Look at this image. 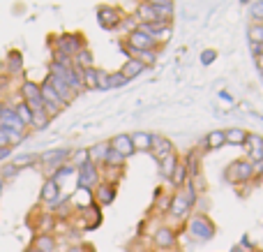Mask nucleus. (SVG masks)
<instances>
[{
    "mask_svg": "<svg viewBox=\"0 0 263 252\" xmlns=\"http://www.w3.org/2000/svg\"><path fill=\"white\" fill-rule=\"evenodd\" d=\"M187 234L196 241H213L217 234V227L210 220L205 213H194V215L187 218Z\"/></svg>",
    "mask_w": 263,
    "mask_h": 252,
    "instance_id": "obj_1",
    "label": "nucleus"
},
{
    "mask_svg": "<svg viewBox=\"0 0 263 252\" xmlns=\"http://www.w3.org/2000/svg\"><path fill=\"white\" fill-rule=\"evenodd\" d=\"M224 178L231 185H236V188H242V185H247L250 181H254V165H252L247 157L233 160L231 165L227 167V171H224Z\"/></svg>",
    "mask_w": 263,
    "mask_h": 252,
    "instance_id": "obj_2",
    "label": "nucleus"
},
{
    "mask_svg": "<svg viewBox=\"0 0 263 252\" xmlns=\"http://www.w3.org/2000/svg\"><path fill=\"white\" fill-rule=\"evenodd\" d=\"M100 183H102V169L97 165L88 162L81 169H77V190H88V192H92Z\"/></svg>",
    "mask_w": 263,
    "mask_h": 252,
    "instance_id": "obj_3",
    "label": "nucleus"
},
{
    "mask_svg": "<svg viewBox=\"0 0 263 252\" xmlns=\"http://www.w3.org/2000/svg\"><path fill=\"white\" fill-rule=\"evenodd\" d=\"M86 46V42H83V35H79V32H63V35L55 40V49L53 51H60V53L69 56V58H74V56L79 53V51Z\"/></svg>",
    "mask_w": 263,
    "mask_h": 252,
    "instance_id": "obj_4",
    "label": "nucleus"
},
{
    "mask_svg": "<svg viewBox=\"0 0 263 252\" xmlns=\"http://www.w3.org/2000/svg\"><path fill=\"white\" fill-rule=\"evenodd\" d=\"M153 243L157 250L168 252V250H176L178 248V229L168 225H162L153 231Z\"/></svg>",
    "mask_w": 263,
    "mask_h": 252,
    "instance_id": "obj_5",
    "label": "nucleus"
},
{
    "mask_svg": "<svg viewBox=\"0 0 263 252\" xmlns=\"http://www.w3.org/2000/svg\"><path fill=\"white\" fill-rule=\"evenodd\" d=\"M123 9L120 7H114V5H102L100 9H97V21H100V26L104 28V30H114V28H120V23H123Z\"/></svg>",
    "mask_w": 263,
    "mask_h": 252,
    "instance_id": "obj_6",
    "label": "nucleus"
},
{
    "mask_svg": "<svg viewBox=\"0 0 263 252\" xmlns=\"http://www.w3.org/2000/svg\"><path fill=\"white\" fill-rule=\"evenodd\" d=\"M21 97H23V104H28L30 106V111H40V109H44V100H42V88H40V83H35V81H23V86H21Z\"/></svg>",
    "mask_w": 263,
    "mask_h": 252,
    "instance_id": "obj_7",
    "label": "nucleus"
},
{
    "mask_svg": "<svg viewBox=\"0 0 263 252\" xmlns=\"http://www.w3.org/2000/svg\"><path fill=\"white\" fill-rule=\"evenodd\" d=\"M116 197H118V185L106 183V181H102V183L92 190V202H95L100 208L111 206V204L116 202Z\"/></svg>",
    "mask_w": 263,
    "mask_h": 252,
    "instance_id": "obj_8",
    "label": "nucleus"
},
{
    "mask_svg": "<svg viewBox=\"0 0 263 252\" xmlns=\"http://www.w3.org/2000/svg\"><path fill=\"white\" fill-rule=\"evenodd\" d=\"M79 220H81V229H86V231L97 229V227L102 225V208L92 202L90 206H86V208L79 211Z\"/></svg>",
    "mask_w": 263,
    "mask_h": 252,
    "instance_id": "obj_9",
    "label": "nucleus"
},
{
    "mask_svg": "<svg viewBox=\"0 0 263 252\" xmlns=\"http://www.w3.org/2000/svg\"><path fill=\"white\" fill-rule=\"evenodd\" d=\"M171 153H176V146L168 137L164 134H153V143H150V155L155 157L157 162H162L164 157H168Z\"/></svg>",
    "mask_w": 263,
    "mask_h": 252,
    "instance_id": "obj_10",
    "label": "nucleus"
},
{
    "mask_svg": "<svg viewBox=\"0 0 263 252\" xmlns=\"http://www.w3.org/2000/svg\"><path fill=\"white\" fill-rule=\"evenodd\" d=\"M125 44H127L129 49H134V51H157V42H155L150 35L141 32L139 28H136L134 32H129L127 40H125Z\"/></svg>",
    "mask_w": 263,
    "mask_h": 252,
    "instance_id": "obj_11",
    "label": "nucleus"
},
{
    "mask_svg": "<svg viewBox=\"0 0 263 252\" xmlns=\"http://www.w3.org/2000/svg\"><path fill=\"white\" fill-rule=\"evenodd\" d=\"M0 130H9V132H26V125L21 123V118L16 116L14 106H7L5 104L3 114H0Z\"/></svg>",
    "mask_w": 263,
    "mask_h": 252,
    "instance_id": "obj_12",
    "label": "nucleus"
},
{
    "mask_svg": "<svg viewBox=\"0 0 263 252\" xmlns=\"http://www.w3.org/2000/svg\"><path fill=\"white\" fill-rule=\"evenodd\" d=\"M58 248V239L53 234H35L32 243L23 252H55Z\"/></svg>",
    "mask_w": 263,
    "mask_h": 252,
    "instance_id": "obj_13",
    "label": "nucleus"
},
{
    "mask_svg": "<svg viewBox=\"0 0 263 252\" xmlns=\"http://www.w3.org/2000/svg\"><path fill=\"white\" fill-rule=\"evenodd\" d=\"M245 148H247V160H250L252 165H256V162L263 160V137L261 134H254V132L247 134Z\"/></svg>",
    "mask_w": 263,
    "mask_h": 252,
    "instance_id": "obj_14",
    "label": "nucleus"
},
{
    "mask_svg": "<svg viewBox=\"0 0 263 252\" xmlns=\"http://www.w3.org/2000/svg\"><path fill=\"white\" fill-rule=\"evenodd\" d=\"M60 197H63V194H60V185L55 183L53 178H46V181H44V185H42L40 202H42V204H49V208H51Z\"/></svg>",
    "mask_w": 263,
    "mask_h": 252,
    "instance_id": "obj_15",
    "label": "nucleus"
},
{
    "mask_svg": "<svg viewBox=\"0 0 263 252\" xmlns=\"http://www.w3.org/2000/svg\"><path fill=\"white\" fill-rule=\"evenodd\" d=\"M109 146L114 148L116 153H120V155L127 160V157L134 155V146H132V139H129V134H116L114 139H109Z\"/></svg>",
    "mask_w": 263,
    "mask_h": 252,
    "instance_id": "obj_16",
    "label": "nucleus"
},
{
    "mask_svg": "<svg viewBox=\"0 0 263 252\" xmlns=\"http://www.w3.org/2000/svg\"><path fill=\"white\" fill-rule=\"evenodd\" d=\"M49 81H51V86H53V91L58 93V97L63 100V104H65V106L72 104V100L77 97V93H74L72 88H69L60 77H53V74H49Z\"/></svg>",
    "mask_w": 263,
    "mask_h": 252,
    "instance_id": "obj_17",
    "label": "nucleus"
},
{
    "mask_svg": "<svg viewBox=\"0 0 263 252\" xmlns=\"http://www.w3.org/2000/svg\"><path fill=\"white\" fill-rule=\"evenodd\" d=\"M40 88H42V100H44V104H51V106H55V109H60V111L65 109L63 100H60V97H58V93L53 91V86H51L49 77H46L44 81L40 83Z\"/></svg>",
    "mask_w": 263,
    "mask_h": 252,
    "instance_id": "obj_18",
    "label": "nucleus"
},
{
    "mask_svg": "<svg viewBox=\"0 0 263 252\" xmlns=\"http://www.w3.org/2000/svg\"><path fill=\"white\" fill-rule=\"evenodd\" d=\"M222 146H227V132L224 130H213L210 134H205L203 139V148L205 151H219Z\"/></svg>",
    "mask_w": 263,
    "mask_h": 252,
    "instance_id": "obj_19",
    "label": "nucleus"
},
{
    "mask_svg": "<svg viewBox=\"0 0 263 252\" xmlns=\"http://www.w3.org/2000/svg\"><path fill=\"white\" fill-rule=\"evenodd\" d=\"M201 155H203V153L190 151V153L185 155V160H182V165H185V169H187V174H190V178H194V176L201 174Z\"/></svg>",
    "mask_w": 263,
    "mask_h": 252,
    "instance_id": "obj_20",
    "label": "nucleus"
},
{
    "mask_svg": "<svg viewBox=\"0 0 263 252\" xmlns=\"http://www.w3.org/2000/svg\"><path fill=\"white\" fill-rule=\"evenodd\" d=\"M129 139L136 153H150V143H153V134L150 132H134L129 134Z\"/></svg>",
    "mask_w": 263,
    "mask_h": 252,
    "instance_id": "obj_21",
    "label": "nucleus"
},
{
    "mask_svg": "<svg viewBox=\"0 0 263 252\" xmlns=\"http://www.w3.org/2000/svg\"><path fill=\"white\" fill-rule=\"evenodd\" d=\"M178 162H180L178 153H171V155L164 157L162 162H157V165H159V176H162L164 181H171V176H173V171H176Z\"/></svg>",
    "mask_w": 263,
    "mask_h": 252,
    "instance_id": "obj_22",
    "label": "nucleus"
},
{
    "mask_svg": "<svg viewBox=\"0 0 263 252\" xmlns=\"http://www.w3.org/2000/svg\"><path fill=\"white\" fill-rule=\"evenodd\" d=\"M109 148H111V146H109V141H100V143H95V146L88 148V155H90V162H92V165H97V167L104 165Z\"/></svg>",
    "mask_w": 263,
    "mask_h": 252,
    "instance_id": "obj_23",
    "label": "nucleus"
},
{
    "mask_svg": "<svg viewBox=\"0 0 263 252\" xmlns=\"http://www.w3.org/2000/svg\"><path fill=\"white\" fill-rule=\"evenodd\" d=\"M120 72L125 74V79H127V81H132V79H136L139 74L145 72V65L141 63V60H136V58H127V60H125V65L120 67Z\"/></svg>",
    "mask_w": 263,
    "mask_h": 252,
    "instance_id": "obj_24",
    "label": "nucleus"
},
{
    "mask_svg": "<svg viewBox=\"0 0 263 252\" xmlns=\"http://www.w3.org/2000/svg\"><path fill=\"white\" fill-rule=\"evenodd\" d=\"M72 63H74V67L77 69H90V67H95V65H92V53H90V49H88V46H83L81 51H79L77 56H74L72 58Z\"/></svg>",
    "mask_w": 263,
    "mask_h": 252,
    "instance_id": "obj_25",
    "label": "nucleus"
},
{
    "mask_svg": "<svg viewBox=\"0 0 263 252\" xmlns=\"http://www.w3.org/2000/svg\"><path fill=\"white\" fill-rule=\"evenodd\" d=\"M227 132V143L229 146H245L247 143V130L242 128H231V130H224Z\"/></svg>",
    "mask_w": 263,
    "mask_h": 252,
    "instance_id": "obj_26",
    "label": "nucleus"
},
{
    "mask_svg": "<svg viewBox=\"0 0 263 252\" xmlns=\"http://www.w3.org/2000/svg\"><path fill=\"white\" fill-rule=\"evenodd\" d=\"M187 183H190V174H187L185 165H182V160H180L176 167V171H173V176H171V185H173V190H182Z\"/></svg>",
    "mask_w": 263,
    "mask_h": 252,
    "instance_id": "obj_27",
    "label": "nucleus"
},
{
    "mask_svg": "<svg viewBox=\"0 0 263 252\" xmlns=\"http://www.w3.org/2000/svg\"><path fill=\"white\" fill-rule=\"evenodd\" d=\"M49 123H51V118H49V114H46L44 109L32 111V123H30V128L35 130V132H42V130H46V128H49Z\"/></svg>",
    "mask_w": 263,
    "mask_h": 252,
    "instance_id": "obj_28",
    "label": "nucleus"
},
{
    "mask_svg": "<svg viewBox=\"0 0 263 252\" xmlns=\"http://www.w3.org/2000/svg\"><path fill=\"white\" fill-rule=\"evenodd\" d=\"M125 157L120 155V153H116L114 148H109V153H106V160L102 167H111V169H125Z\"/></svg>",
    "mask_w": 263,
    "mask_h": 252,
    "instance_id": "obj_29",
    "label": "nucleus"
},
{
    "mask_svg": "<svg viewBox=\"0 0 263 252\" xmlns=\"http://www.w3.org/2000/svg\"><path fill=\"white\" fill-rule=\"evenodd\" d=\"M37 162H40V155H35V153H28V155H16L12 160V165L16 167L18 171H21V169H28V167L37 165Z\"/></svg>",
    "mask_w": 263,
    "mask_h": 252,
    "instance_id": "obj_30",
    "label": "nucleus"
},
{
    "mask_svg": "<svg viewBox=\"0 0 263 252\" xmlns=\"http://www.w3.org/2000/svg\"><path fill=\"white\" fill-rule=\"evenodd\" d=\"M7 69H9V74H16V72H21V69H23V56H21V51H9V56H7Z\"/></svg>",
    "mask_w": 263,
    "mask_h": 252,
    "instance_id": "obj_31",
    "label": "nucleus"
},
{
    "mask_svg": "<svg viewBox=\"0 0 263 252\" xmlns=\"http://www.w3.org/2000/svg\"><path fill=\"white\" fill-rule=\"evenodd\" d=\"M90 162V155H88V148H81V151H74L72 155H69V165L74 167V169H81L83 165H88Z\"/></svg>",
    "mask_w": 263,
    "mask_h": 252,
    "instance_id": "obj_32",
    "label": "nucleus"
},
{
    "mask_svg": "<svg viewBox=\"0 0 263 252\" xmlns=\"http://www.w3.org/2000/svg\"><path fill=\"white\" fill-rule=\"evenodd\" d=\"M247 40H250V44H261L263 42V23H250L247 26Z\"/></svg>",
    "mask_w": 263,
    "mask_h": 252,
    "instance_id": "obj_33",
    "label": "nucleus"
},
{
    "mask_svg": "<svg viewBox=\"0 0 263 252\" xmlns=\"http://www.w3.org/2000/svg\"><path fill=\"white\" fill-rule=\"evenodd\" d=\"M83 91H97V67L83 69Z\"/></svg>",
    "mask_w": 263,
    "mask_h": 252,
    "instance_id": "obj_34",
    "label": "nucleus"
},
{
    "mask_svg": "<svg viewBox=\"0 0 263 252\" xmlns=\"http://www.w3.org/2000/svg\"><path fill=\"white\" fill-rule=\"evenodd\" d=\"M14 111H16V116L21 118V123L26 125V128H30V123H32V111H30V106L23 104V102H18V104L14 106Z\"/></svg>",
    "mask_w": 263,
    "mask_h": 252,
    "instance_id": "obj_35",
    "label": "nucleus"
},
{
    "mask_svg": "<svg viewBox=\"0 0 263 252\" xmlns=\"http://www.w3.org/2000/svg\"><path fill=\"white\" fill-rule=\"evenodd\" d=\"M250 14L256 23H263V0H252L250 5Z\"/></svg>",
    "mask_w": 263,
    "mask_h": 252,
    "instance_id": "obj_36",
    "label": "nucleus"
},
{
    "mask_svg": "<svg viewBox=\"0 0 263 252\" xmlns=\"http://www.w3.org/2000/svg\"><path fill=\"white\" fill-rule=\"evenodd\" d=\"M125 83H129V81L125 79V74L120 72V69L109 74V88H120V86H125Z\"/></svg>",
    "mask_w": 263,
    "mask_h": 252,
    "instance_id": "obj_37",
    "label": "nucleus"
},
{
    "mask_svg": "<svg viewBox=\"0 0 263 252\" xmlns=\"http://www.w3.org/2000/svg\"><path fill=\"white\" fill-rule=\"evenodd\" d=\"M97 91H111L109 88V72L97 69Z\"/></svg>",
    "mask_w": 263,
    "mask_h": 252,
    "instance_id": "obj_38",
    "label": "nucleus"
},
{
    "mask_svg": "<svg viewBox=\"0 0 263 252\" xmlns=\"http://www.w3.org/2000/svg\"><path fill=\"white\" fill-rule=\"evenodd\" d=\"M120 26H123L125 30H127V35H129V32H134L136 28H139V19H136L134 14H129V16H123V23H120Z\"/></svg>",
    "mask_w": 263,
    "mask_h": 252,
    "instance_id": "obj_39",
    "label": "nucleus"
},
{
    "mask_svg": "<svg viewBox=\"0 0 263 252\" xmlns=\"http://www.w3.org/2000/svg\"><path fill=\"white\" fill-rule=\"evenodd\" d=\"M12 134L9 130H0V148H14L12 146Z\"/></svg>",
    "mask_w": 263,
    "mask_h": 252,
    "instance_id": "obj_40",
    "label": "nucleus"
},
{
    "mask_svg": "<svg viewBox=\"0 0 263 252\" xmlns=\"http://www.w3.org/2000/svg\"><path fill=\"white\" fill-rule=\"evenodd\" d=\"M215 58H217V51H215V49H205L203 53H201V63H203V65H213Z\"/></svg>",
    "mask_w": 263,
    "mask_h": 252,
    "instance_id": "obj_41",
    "label": "nucleus"
},
{
    "mask_svg": "<svg viewBox=\"0 0 263 252\" xmlns=\"http://www.w3.org/2000/svg\"><path fill=\"white\" fill-rule=\"evenodd\" d=\"M16 174H18V169H16V167H14V165H5L3 169H0V176H3L5 181L14 178V176H16Z\"/></svg>",
    "mask_w": 263,
    "mask_h": 252,
    "instance_id": "obj_42",
    "label": "nucleus"
},
{
    "mask_svg": "<svg viewBox=\"0 0 263 252\" xmlns=\"http://www.w3.org/2000/svg\"><path fill=\"white\" fill-rule=\"evenodd\" d=\"M141 3H148L153 7H166V5H173V0H141Z\"/></svg>",
    "mask_w": 263,
    "mask_h": 252,
    "instance_id": "obj_43",
    "label": "nucleus"
},
{
    "mask_svg": "<svg viewBox=\"0 0 263 252\" xmlns=\"http://www.w3.org/2000/svg\"><path fill=\"white\" fill-rule=\"evenodd\" d=\"M7 157H12V148H0V162H5Z\"/></svg>",
    "mask_w": 263,
    "mask_h": 252,
    "instance_id": "obj_44",
    "label": "nucleus"
},
{
    "mask_svg": "<svg viewBox=\"0 0 263 252\" xmlns=\"http://www.w3.org/2000/svg\"><path fill=\"white\" fill-rule=\"evenodd\" d=\"M65 252H83V243H74V245H69Z\"/></svg>",
    "mask_w": 263,
    "mask_h": 252,
    "instance_id": "obj_45",
    "label": "nucleus"
},
{
    "mask_svg": "<svg viewBox=\"0 0 263 252\" xmlns=\"http://www.w3.org/2000/svg\"><path fill=\"white\" fill-rule=\"evenodd\" d=\"M256 67H259V72L263 74V53H261V56H256Z\"/></svg>",
    "mask_w": 263,
    "mask_h": 252,
    "instance_id": "obj_46",
    "label": "nucleus"
},
{
    "mask_svg": "<svg viewBox=\"0 0 263 252\" xmlns=\"http://www.w3.org/2000/svg\"><path fill=\"white\" fill-rule=\"evenodd\" d=\"M247 248H252V245H236L231 252H247Z\"/></svg>",
    "mask_w": 263,
    "mask_h": 252,
    "instance_id": "obj_47",
    "label": "nucleus"
},
{
    "mask_svg": "<svg viewBox=\"0 0 263 252\" xmlns=\"http://www.w3.org/2000/svg\"><path fill=\"white\" fill-rule=\"evenodd\" d=\"M83 252H95V248H92V245H88V243H83Z\"/></svg>",
    "mask_w": 263,
    "mask_h": 252,
    "instance_id": "obj_48",
    "label": "nucleus"
},
{
    "mask_svg": "<svg viewBox=\"0 0 263 252\" xmlns=\"http://www.w3.org/2000/svg\"><path fill=\"white\" fill-rule=\"evenodd\" d=\"M3 185H5V178H3V176H0V192H3Z\"/></svg>",
    "mask_w": 263,
    "mask_h": 252,
    "instance_id": "obj_49",
    "label": "nucleus"
},
{
    "mask_svg": "<svg viewBox=\"0 0 263 252\" xmlns=\"http://www.w3.org/2000/svg\"><path fill=\"white\" fill-rule=\"evenodd\" d=\"M3 109H5V104H3V102H0V114H3Z\"/></svg>",
    "mask_w": 263,
    "mask_h": 252,
    "instance_id": "obj_50",
    "label": "nucleus"
},
{
    "mask_svg": "<svg viewBox=\"0 0 263 252\" xmlns=\"http://www.w3.org/2000/svg\"><path fill=\"white\" fill-rule=\"evenodd\" d=\"M168 252H182V250H180V248H176V250H168Z\"/></svg>",
    "mask_w": 263,
    "mask_h": 252,
    "instance_id": "obj_51",
    "label": "nucleus"
},
{
    "mask_svg": "<svg viewBox=\"0 0 263 252\" xmlns=\"http://www.w3.org/2000/svg\"><path fill=\"white\" fill-rule=\"evenodd\" d=\"M259 183H263V174H261V176H259Z\"/></svg>",
    "mask_w": 263,
    "mask_h": 252,
    "instance_id": "obj_52",
    "label": "nucleus"
},
{
    "mask_svg": "<svg viewBox=\"0 0 263 252\" xmlns=\"http://www.w3.org/2000/svg\"><path fill=\"white\" fill-rule=\"evenodd\" d=\"M240 3H250L252 5V0H240Z\"/></svg>",
    "mask_w": 263,
    "mask_h": 252,
    "instance_id": "obj_53",
    "label": "nucleus"
},
{
    "mask_svg": "<svg viewBox=\"0 0 263 252\" xmlns=\"http://www.w3.org/2000/svg\"><path fill=\"white\" fill-rule=\"evenodd\" d=\"M256 252H261V250H256Z\"/></svg>",
    "mask_w": 263,
    "mask_h": 252,
    "instance_id": "obj_54",
    "label": "nucleus"
}]
</instances>
